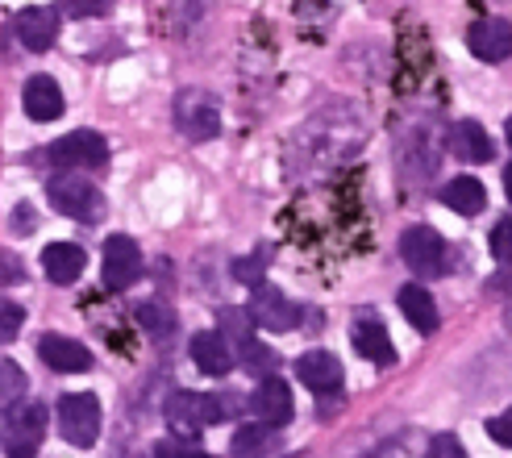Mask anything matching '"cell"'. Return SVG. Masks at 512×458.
Wrapping results in <instances>:
<instances>
[{
    "label": "cell",
    "mask_w": 512,
    "mask_h": 458,
    "mask_svg": "<svg viewBox=\"0 0 512 458\" xmlns=\"http://www.w3.org/2000/svg\"><path fill=\"white\" fill-rule=\"evenodd\" d=\"M46 200H50V205H55L63 217L84 221V225L105 221V213H109L105 192H100L92 180H84V175H55V180L46 184Z\"/></svg>",
    "instance_id": "1"
},
{
    "label": "cell",
    "mask_w": 512,
    "mask_h": 458,
    "mask_svg": "<svg viewBox=\"0 0 512 458\" xmlns=\"http://www.w3.org/2000/svg\"><path fill=\"white\" fill-rule=\"evenodd\" d=\"M163 417H167L175 438L196 442L213 421H221V400L200 396V392H175V396H167Z\"/></svg>",
    "instance_id": "2"
},
{
    "label": "cell",
    "mask_w": 512,
    "mask_h": 458,
    "mask_svg": "<svg viewBox=\"0 0 512 458\" xmlns=\"http://www.w3.org/2000/svg\"><path fill=\"white\" fill-rule=\"evenodd\" d=\"M221 338L229 342V350H238V363L246 371H271L275 367V350L254 338V317L246 309H221Z\"/></svg>",
    "instance_id": "3"
},
{
    "label": "cell",
    "mask_w": 512,
    "mask_h": 458,
    "mask_svg": "<svg viewBox=\"0 0 512 458\" xmlns=\"http://www.w3.org/2000/svg\"><path fill=\"white\" fill-rule=\"evenodd\" d=\"M59 434L71 442L88 450L96 438H100V400L88 396V392H71L59 400Z\"/></svg>",
    "instance_id": "4"
},
{
    "label": "cell",
    "mask_w": 512,
    "mask_h": 458,
    "mask_svg": "<svg viewBox=\"0 0 512 458\" xmlns=\"http://www.w3.org/2000/svg\"><path fill=\"white\" fill-rule=\"evenodd\" d=\"M400 259L413 267L417 275L433 279V275L446 271V242L438 238V229L413 225V229H404V234H400Z\"/></svg>",
    "instance_id": "5"
},
{
    "label": "cell",
    "mask_w": 512,
    "mask_h": 458,
    "mask_svg": "<svg viewBox=\"0 0 512 458\" xmlns=\"http://www.w3.org/2000/svg\"><path fill=\"white\" fill-rule=\"evenodd\" d=\"M46 434V409L42 404H17L5 413V450L9 458H34Z\"/></svg>",
    "instance_id": "6"
},
{
    "label": "cell",
    "mask_w": 512,
    "mask_h": 458,
    "mask_svg": "<svg viewBox=\"0 0 512 458\" xmlns=\"http://www.w3.org/2000/svg\"><path fill=\"white\" fill-rule=\"evenodd\" d=\"M138 275H142V250L134 238H125V234H113L105 242V267H100V279H105V288L121 292V288H130L138 284Z\"/></svg>",
    "instance_id": "7"
},
{
    "label": "cell",
    "mask_w": 512,
    "mask_h": 458,
    "mask_svg": "<svg viewBox=\"0 0 512 458\" xmlns=\"http://www.w3.org/2000/svg\"><path fill=\"white\" fill-rule=\"evenodd\" d=\"M175 125L179 134L200 142V138H213L221 130V113H217V100L204 96V92H184L175 105Z\"/></svg>",
    "instance_id": "8"
},
{
    "label": "cell",
    "mask_w": 512,
    "mask_h": 458,
    "mask_svg": "<svg viewBox=\"0 0 512 458\" xmlns=\"http://www.w3.org/2000/svg\"><path fill=\"white\" fill-rule=\"evenodd\" d=\"M109 159V142L96 130H75L50 146V163L55 167H105Z\"/></svg>",
    "instance_id": "9"
},
{
    "label": "cell",
    "mask_w": 512,
    "mask_h": 458,
    "mask_svg": "<svg viewBox=\"0 0 512 458\" xmlns=\"http://www.w3.org/2000/svg\"><path fill=\"white\" fill-rule=\"evenodd\" d=\"M350 342H354V350L363 354L367 363H375V367H388V363L396 359L392 338H388V325H383V317H379V313H371V309L354 313V325H350Z\"/></svg>",
    "instance_id": "10"
},
{
    "label": "cell",
    "mask_w": 512,
    "mask_h": 458,
    "mask_svg": "<svg viewBox=\"0 0 512 458\" xmlns=\"http://www.w3.org/2000/svg\"><path fill=\"white\" fill-rule=\"evenodd\" d=\"M246 313L254 317V325L275 329V334H288V329L296 325V304L279 292L275 284H267V279L259 288H250V309Z\"/></svg>",
    "instance_id": "11"
},
{
    "label": "cell",
    "mask_w": 512,
    "mask_h": 458,
    "mask_svg": "<svg viewBox=\"0 0 512 458\" xmlns=\"http://www.w3.org/2000/svg\"><path fill=\"white\" fill-rule=\"evenodd\" d=\"M250 413L259 417V425H271V429L288 425V421H292V413H296V404H292V388H288L279 375H267L263 384L250 392Z\"/></svg>",
    "instance_id": "12"
},
{
    "label": "cell",
    "mask_w": 512,
    "mask_h": 458,
    "mask_svg": "<svg viewBox=\"0 0 512 458\" xmlns=\"http://www.w3.org/2000/svg\"><path fill=\"white\" fill-rule=\"evenodd\" d=\"M467 46L483 63H504L512 55V21L508 17H479L467 30Z\"/></svg>",
    "instance_id": "13"
},
{
    "label": "cell",
    "mask_w": 512,
    "mask_h": 458,
    "mask_svg": "<svg viewBox=\"0 0 512 458\" xmlns=\"http://www.w3.org/2000/svg\"><path fill=\"white\" fill-rule=\"evenodd\" d=\"M38 354H42V363L59 375H80L92 367V350L75 338H63V334H46L38 342Z\"/></svg>",
    "instance_id": "14"
},
{
    "label": "cell",
    "mask_w": 512,
    "mask_h": 458,
    "mask_svg": "<svg viewBox=\"0 0 512 458\" xmlns=\"http://www.w3.org/2000/svg\"><path fill=\"white\" fill-rule=\"evenodd\" d=\"M296 379L304 388H313L317 396L321 392H338L342 388V363L329 350H309V354H300L296 359Z\"/></svg>",
    "instance_id": "15"
},
{
    "label": "cell",
    "mask_w": 512,
    "mask_h": 458,
    "mask_svg": "<svg viewBox=\"0 0 512 458\" xmlns=\"http://www.w3.org/2000/svg\"><path fill=\"white\" fill-rule=\"evenodd\" d=\"M59 38V9H21L17 13V42L25 50H50Z\"/></svg>",
    "instance_id": "16"
},
{
    "label": "cell",
    "mask_w": 512,
    "mask_h": 458,
    "mask_svg": "<svg viewBox=\"0 0 512 458\" xmlns=\"http://www.w3.org/2000/svg\"><path fill=\"white\" fill-rule=\"evenodd\" d=\"M84 267H88V254L75 242H50L42 250V271H46L50 284H59V288L75 284V279L84 275Z\"/></svg>",
    "instance_id": "17"
},
{
    "label": "cell",
    "mask_w": 512,
    "mask_h": 458,
    "mask_svg": "<svg viewBox=\"0 0 512 458\" xmlns=\"http://www.w3.org/2000/svg\"><path fill=\"white\" fill-rule=\"evenodd\" d=\"M21 105L30 121H55L63 113V92L50 75H34V80H25V88H21Z\"/></svg>",
    "instance_id": "18"
},
{
    "label": "cell",
    "mask_w": 512,
    "mask_h": 458,
    "mask_svg": "<svg viewBox=\"0 0 512 458\" xmlns=\"http://www.w3.org/2000/svg\"><path fill=\"white\" fill-rule=\"evenodd\" d=\"M192 363L204 371V375H229L234 371V363H238V354L229 350V342L221 338V334H196L192 338Z\"/></svg>",
    "instance_id": "19"
},
{
    "label": "cell",
    "mask_w": 512,
    "mask_h": 458,
    "mask_svg": "<svg viewBox=\"0 0 512 458\" xmlns=\"http://www.w3.org/2000/svg\"><path fill=\"white\" fill-rule=\"evenodd\" d=\"M442 205L454 209L458 217H479L483 205H488V192H483V184L475 175H458V180H450L442 188Z\"/></svg>",
    "instance_id": "20"
},
{
    "label": "cell",
    "mask_w": 512,
    "mask_h": 458,
    "mask_svg": "<svg viewBox=\"0 0 512 458\" xmlns=\"http://www.w3.org/2000/svg\"><path fill=\"white\" fill-rule=\"evenodd\" d=\"M400 313L408 317V325H413L417 334H433V329H438V304H433V296L421 284L400 288Z\"/></svg>",
    "instance_id": "21"
},
{
    "label": "cell",
    "mask_w": 512,
    "mask_h": 458,
    "mask_svg": "<svg viewBox=\"0 0 512 458\" xmlns=\"http://www.w3.org/2000/svg\"><path fill=\"white\" fill-rule=\"evenodd\" d=\"M450 146H454V155L467 159V163H488L492 159V138L483 134L479 121H458L450 130Z\"/></svg>",
    "instance_id": "22"
},
{
    "label": "cell",
    "mask_w": 512,
    "mask_h": 458,
    "mask_svg": "<svg viewBox=\"0 0 512 458\" xmlns=\"http://www.w3.org/2000/svg\"><path fill=\"white\" fill-rule=\"evenodd\" d=\"M229 450H234V458H271V454L279 450V434H275L271 425L254 421V425H242V429H238L234 446H229Z\"/></svg>",
    "instance_id": "23"
},
{
    "label": "cell",
    "mask_w": 512,
    "mask_h": 458,
    "mask_svg": "<svg viewBox=\"0 0 512 458\" xmlns=\"http://www.w3.org/2000/svg\"><path fill=\"white\" fill-rule=\"evenodd\" d=\"M138 321H142V329H146L150 338H171V329H175L171 309H167V304H159V300L142 304V309H138Z\"/></svg>",
    "instance_id": "24"
},
{
    "label": "cell",
    "mask_w": 512,
    "mask_h": 458,
    "mask_svg": "<svg viewBox=\"0 0 512 458\" xmlns=\"http://www.w3.org/2000/svg\"><path fill=\"white\" fill-rule=\"evenodd\" d=\"M421 450H429V446H421L417 434H400V438H392V442L375 446L367 458H421Z\"/></svg>",
    "instance_id": "25"
},
{
    "label": "cell",
    "mask_w": 512,
    "mask_h": 458,
    "mask_svg": "<svg viewBox=\"0 0 512 458\" xmlns=\"http://www.w3.org/2000/svg\"><path fill=\"white\" fill-rule=\"evenodd\" d=\"M488 250H492V259H496V263H512V217H504V221L492 225Z\"/></svg>",
    "instance_id": "26"
},
{
    "label": "cell",
    "mask_w": 512,
    "mask_h": 458,
    "mask_svg": "<svg viewBox=\"0 0 512 458\" xmlns=\"http://www.w3.org/2000/svg\"><path fill=\"white\" fill-rule=\"evenodd\" d=\"M0 375H5V396L0 400H5V413H9V409H17V396L25 392V375H21V367L13 359L0 363Z\"/></svg>",
    "instance_id": "27"
},
{
    "label": "cell",
    "mask_w": 512,
    "mask_h": 458,
    "mask_svg": "<svg viewBox=\"0 0 512 458\" xmlns=\"http://www.w3.org/2000/svg\"><path fill=\"white\" fill-rule=\"evenodd\" d=\"M425 458H467V446L458 442L454 434H433V438H429Z\"/></svg>",
    "instance_id": "28"
},
{
    "label": "cell",
    "mask_w": 512,
    "mask_h": 458,
    "mask_svg": "<svg viewBox=\"0 0 512 458\" xmlns=\"http://www.w3.org/2000/svg\"><path fill=\"white\" fill-rule=\"evenodd\" d=\"M267 263H271V254H250V259H238V263H234V275L242 279V284H254V288H259V284H263L259 275H263Z\"/></svg>",
    "instance_id": "29"
},
{
    "label": "cell",
    "mask_w": 512,
    "mask_h": 458,
    "mask_svg": "<svg viewBox=\"0 0 512 458\" xmlns=\"http://www.w3.org/2000/svg\"><path fill=\"white\" fill-rule=\"evenodd\" d=\"M488 438H492V442H500L504 450H512V409H504L500 417H492V421H488Z\"/></svg>",
    "instance_id": "30"
},
{
    "label": "cell",
    "mask_w": 512,
    "mask_h": 458,
    "mask_svg": "<svg viewBox=\"0 0 512 458\" xmlns=\"http://www.w3.org/2000/svg\"><path fill=\"white\" fill-rule=\"evenodd\" d=\"M0 313H5V321H0V338L13 342V338H17V329H21L25 309H21V304H13V300H5V309H0Z\"/></svg>",
    "instance_id": "31"
},
{
    "label": "cell",
    "mask_w": 512,
    "mask_h": 458,
    "mask_svg": "<svg viewBox=\"0 0 512 458\" xmlns=\"http://www.w3.org/2000/svg\"><path fill=\"white\" fill-rule=\"evenodd\" d=\"M155 458H209V454L196 450L192 442H159L155 446Z\"/></svg>",
    "instance_id": "32"
},
{
    "label": "cell",
    "mask_w": 512,
    "mask_h": 458,
    "mask_svg": "<svg viewBox=\"0 0 512 458\" xmlns=\"http://www.w3.org/2000/svg\"><path fill=\"white\" fill-rule=\"evenodd\" d=\"M34 225H38V217H34V209H30V205H17V209H13V221H9L13 234H30Z\"/></svg>",
    "instance_id": "33"
},
{
    "label": "cell",
    "mask_w": 512,
    "mask_h": 458,
    "mask_svg": "<svg viewBox=\"0 0 512 458\" xmlns=\"http://www.w3.org/2000/svg\"><path fill=\"white\" fill-rule=\"evenodd\" d=\"M59 13H75V17H96V13H105V5H59Z\"/></svg>",
    "instance_id": "34"
},
{
    "label": "cell",
    "mask_w": 512,
    "mask_h": 458,
    "mask_svg": "<svg viewBox=\"0 0 512 458\" xmlns=\"http://www.w3.org/2000/svg\"><path fill=\"white\" fill-rule=\"evenodd\" d=\"M504 192H508V200H512V163H508V171H504Z\"/></svg>",
    "instance_id": "35"
},
{
    "label": "cell",
    "mask_w": 512,
    "mask_h": 458,
    "mask_svg": "<svg viewBox=\"0 0 512 458\" xmlns=\"http://www.w3.org/2000/svg\"><path fill=\"white\" fill-rule=\"evenodd\" d=\"M504 325L512 329V300H508V309H504Z\"/></svg>",
    "instance_id": "36"
},
{
    "label": "cell",
    "mask_w": 512,
    "mask_h": 458,
    "mask_svg": "<svg viewBox=\"0 0 512 458\" xmlns=\"http://www.w3.org/2000/svg\"><path fill=\"white\" fill-rule=\"evenodd\" d=\"M504 134H508V146H512V117H508V125H504Z\"/></svg>",
    "instance_id": "37"
}]
</instances>
